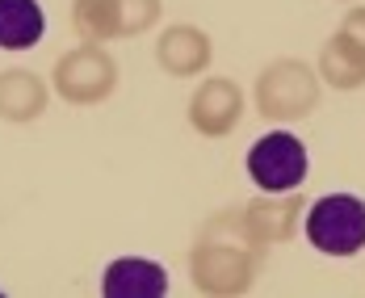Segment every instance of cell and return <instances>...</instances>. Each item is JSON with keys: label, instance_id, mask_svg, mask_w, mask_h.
I'll use <instances>...</instances> for the list:
<instances>
[{"label": "cell", "instance_id": "6da1fadb", "mask_svg": "<svg viewBox=\"0 0 365 298\" xmlns=\"http://www.w3.org/2000/svg\"><path fill=\"white\" fill-rule=\"evenodd\" d=\"M307 240L328 257H357L365 248V202L357 193H324L307 215Z\"/></svg>", "mask_w": 365, "mask_h": 298}, {"label": "cell", "instance_id": "7a4b0ae2", "mask_svg": "<svg viewBox=\"0 0 365 298\" xmlns=\"http://www.w3.org/2000/svg\"><path fill=\"white\" fill-rule=\"evenodd\" d=\"M248 177L264 193H286L307 181V148L302 139H294L290 130H273L264 139H256L248 151Z\"/></svg>", "mask_w": 365, "mask_h": 298}, {"label": "cell", "instance_id": "3957f363", "mask_svg": "<svg viewBox=\"0 0 365 298\" xmlns=\"http://www.w3.org/2000/svg\"><path fill=\"white\" fill-rule=\"evenodd\" d=\"M101 294L106 298H160V294H168V273H164V264H155V261L122 257V261H113L106 269Z\"/></svg>", "mask_w": 365, "mask_h": 298}, {"label": "cell", "instance_id": "277c9868", "mask_svg": "<svg viewBox=\"0 0 365 298\" xmlns=\"http://www.w3.org/2000/svg\"><path fill=\"white\" fill-rule=\"evenodd\" d=\"M46 30V17L38 0H0V46L4 51H30Z\"/></svg>", "mask_w": 365, "mask_h": 298}, {"label": "cell", "instance_id": "5b68a950", "mask_svg": "<svg viewBox=\"0 0 365 298\" xmlns=\"http://www.w3.org/2000/svg\"><path fill=\"white\" fill-rule=\"evenodd\" d=\"M34 113H42V84H38V76L26 72V68L4 72L0 76V118L26 122Z\"/></svg>", "mask_w": 365, "mask_h": 298}]
</instances>
